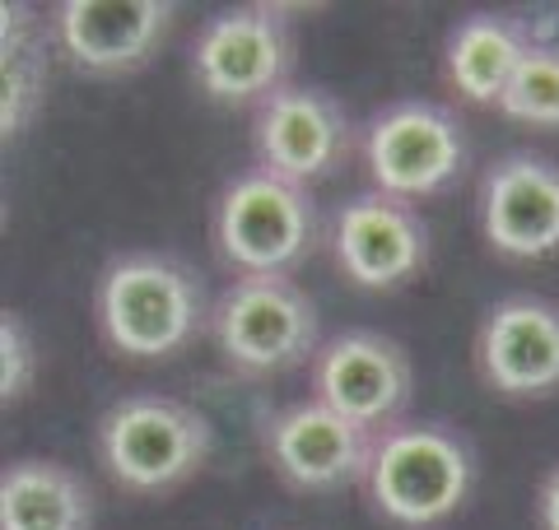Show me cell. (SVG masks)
Segmentation results:
<instances>
[{
	"instance_id": "3957f363",
	"label": "cell",
	"mask_w": 559,
	"mask_h": 530,
	"mask_svg": "<svg viewBox=\"0 0 559 530\" xmlns=\"http://www.w3.org/2000/svg\"><path fill=\"white\" fill-rule=\"evenodd\" d=\"M210 242L238 275H289L322 242V209L308 186L252 168L219 191Z\"/></svg>"
},
{
	"instance_id": "5bb4252c",
	"label": "cell",
	"mask_w": 559,
	"mask_h": 530,
	"mask_svg": "<svg viewBox=\"0 0 559 530\" xmlns=\"http://www.w3.org/2000/svg\"><path fill=\"white\" fill-rule=\"evenodd\" d=\"M168 28V0H66L51 20L61 57L84 75H127L145 65Z\"/></svg>"
},
{
	"instance_id": "30bf717a",
	"label": "cell",
	"mask_w": 559,
	"mask_h": 530,
	"mask_svg": "<svg viewBox=\"0 0 559 530\" xmlns=\"http://www.w3.org/2000/svg\"><path fill=\"white\" fill-rule=\"evenodd\" d=\"M415 373L411 359L392 335L378 330H341L322 340L312 359V400L326 410L364 423V429H392L396 414L411 405Z\"/></svg>"
},
{
	"instance_id": "8fae6325",
	"label": "cell",
	"mask_w": 559,
	"mask_h": 530,
	"mask_svg": "<svg viewBox=\"0 0 559 530\" xmlns=\"http://www.w3.org/2000/svg\"><path fill=\"white\" fill-rule=\"evenodd\" d=\"M476 373L503 400H540L559 392V303L513 293L480 316Z\"/></svg>"
},
{
	"instance_id": "ac0fdd59",
	"label": "cell",
	"mask_w": 559,
	"mask_h": 530,
	"mask_svg": "<svg viewBox=\"0 0 559 530\" xmlns=\"http://www.w3.org/2000/svg\"><path fill=\"white\" fill-rule=\"evenodd\" d=\"M499 112L522 127L559 131V47L555 43H532L522 57L509 94L499 98Z\"/></svg>"
},
{
	"instance_id": "277c9868",
	"label": "cell",
	"mask_w": 559,
	"mask_h": 530,
	"mask_svg": "<svg viewBox=\"0 0 559 530\" xmlns=\"http://www.w3.org/2000/svg\"><path fill=\"white\" fill-rule=\"evenodd\" d=\"M210 340L238 377H275L318 359L322 316L289 275H238L210 308Z\"/></svg>"
},
{
	"instance_id": "5b68a950",
	"label": "cell",
	"mask_w": 559,
	"mask_h": 530,
	"mask_svg": "<svg viewBox=\"0 0 559 530\" xmlns=\"http://www.w3.org/2000/svg\"><path fill=\"white\" fill-rule=\"evenodd\" d=\"M215 451V429L201 410L173 396H127L94 429V456L131 493H168Z\"/></svg>"
},
{
	"instance_id": "7a4b0ae2",
	"label": "cell",
	"mask_w": 559,
	"mask_h": 530,
	"mask_svg": "<svg viewBox=\"0 0 559 530\" xmlns=\"http://www.w3.org/2000/svg\"><path fill=\"white\" fill-rule=\"evenodd\" d=\"M476 484V456L443 423H392L373 442L364 474L369 503L392 526L429 530L448 521Z\"/></svg>"
},
{
	"instance_id": "9a60e30c",
	"label": "cell",
	"mask_w": 559,
	"mask_h": 530,
	"mask_svg": "<svg viewBox=\"0 0 559 530\" xmlns=\"http://www.w3.org/2000/svg\"><path fill=\"white\" fill-rule=\"evenodd\" d=\"M527 28L503 14H471L452 28L448 51H443V80L471 108H499L509 94L522 57H527Z\"/></svg>"
},
{
	"instance_id": "8992f818",
	"label": "cell",
	"mask_w": 559,
	"mask_h": 530,
	"mask_svg": "<svg viewBox=\"0 0 559 530\" xmlns=\"http://www.w3.org/2000/svg\"><path fill=\"white\" fill-rule=\"evenodd\" d=\"M359 164L373 191L396 201H425L452 186L471 164L462 121L433 98H401L382 108L359 135Z\"/></svg>"
},
{
	"instance_id": "7c38bea8",
	"label": "cell",
	"mask_w": 559,
	"mask_h": 530,
	"mask_svg": "<svg viewBox=\"0 0 559 530\" xmlns=\"http://www.w3.org/2000/svg\"><path fill=\"white\" fill-rule=\"evenodd\" d=\"M252 149L266 172L285 177L294 186H308L336 172V164L349 154V121L341 103L322 88L285 84L257 108Z\"/></svg>"
},
{
	"instance_id": "9c48e42d",
	"label": "cell",
	"mask_w": 559,
	"mask_h": 530,
	"mask_svg": "<svg viewBox=\"0 0 559 530\" xmlns=\"http://www.w3.org/2000/svg\"><path fill=\"white\" fill-rule=\"evenodd\" d=\"M326 246L336 270L355 289L388 293L401 289L429 265V228L411 201L364 191L349 196L326 228Z\"/></svg>"
},
{
	"instance_id": "52a82bcc",
	"label": "cell",
	"mask_w": 559,
	"mask_h": 530,
	"mask_svg": "<svg viewBox=\"0 0 559 530\" xmlns=\"http://www.w3.org/2000/svg\"><path fill=\"white\" fill-rule=\"evenodd\" d=\"M294 65V38L275 5H242L215 14L191 47V75L201 94L215 103H266L275 88L289 84Z\"/></svg>"
},
{
	"instance_id": "ffe728a7",
	"label": "cell",
	"mask_w": 559,
	"mask_h": 530,
	"mask_svg": "<svg viewBox=\"0 0 559 530\" xmlns=\"http://www.w3.org/2000/svg\"><path fill=\"white\" fill-rule=\"evenodd\" d=\"M536 521L540 530H559V466L540 480V493H536Z\"/></svg>"
},
{
	"instance_id": "d6986e66",
	"label": "cell",
	"mask_w": 559,
	"mask_h": 530,
	"mask_svg": "<svg viewBox=\"0 0 559 530\" xmlns=\"http://www.w3.org/2000/svg\"><path fill=\"white\" fill-rule=\"evenodd\" d=\"M38 377V353H33V335L14 312L0 316V400H20L33 392Z\"/></svg>"
},
{
	"instance_id": "e0dca14e",
	"label": "cell",
	"mask_w": 559,
	"mask_h": 530,
	"mask_svg": "<svg viewBox=\"0 0 559 530\" xmlns=\"http://www.w3.org/2000/svg\"><path fill=\"white\" fill-rule=\"evenodd\" d=\"M5 24H0V131L14 140L20 131L33 127V117L43 108L47 94V43L38 38L28 5L5 0Z\"/></svg>"
},
{
	"instance_id": "ba28073f",
	"label": "cell",
	"mask_w": 559,
	"mask_h": 530,
	"mask_svg": "<svg viewBox=\"0 0 559 530\" xmlns=\"http://www.w3.org/2000/svg\"><path fill=\"white\" fill-rule=\"evenodd\" d=\"M378 433L326 410L322 400H299L261 414V451L271 470L299 493H336L364 484Z\"/></svg>"
},
{
	"instance_id": "4fadbf2b",
	"label": "cell",
	"mask_w": 559,
	"mask_h": 530,
	"mask_svg": "<svg viewBox=\"0 0 559 530\" xmlns=\"http://www.w3.org/2000/svg\"><path fill=\"white\" fill-rule=\"evenodd\" d=\"M480 233L495 256L546 261L559 252V164L509 154L480 177Z\"/></svg>"
},
{
	"instance_id": "2e32d148",
	"label": "cell",
	"mask_w": 559,
	"mask_h": 530,
	"mask_svg": "<svg viewBox=\"0 0 559 530\" xmlns=\"http://www.w3.org/2000/svg\"><path fill=\"white\" fill-rule=\"evenodd\" d=\"M94 493L70 466L28 456L0 474V530H90Z\"/></svg>"
},
{
	"instance_id": "6da1fadb",
	"label": "cell",
	"mask_w": 559,
	"mask_h": 530,
	"mask_svg": "<svg viewBox=\"0 0 559 530\" xmlns=\"http://www.w3.org/2000/svg\"><path fill=\"white\" fill-rule=\"evenodd\" d=\"M98 330L127 359H168L210 326L205 289L191 265L164 252L117 256L94 289Z\"/></svg>"
}]
</instances>
